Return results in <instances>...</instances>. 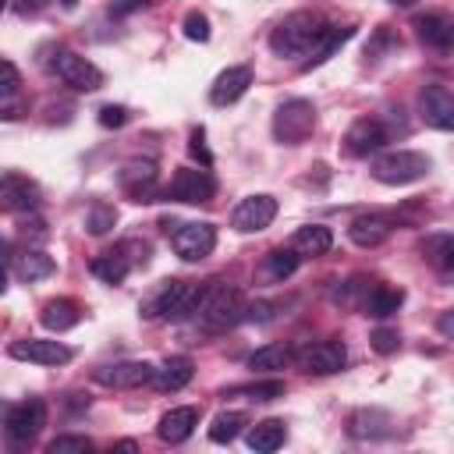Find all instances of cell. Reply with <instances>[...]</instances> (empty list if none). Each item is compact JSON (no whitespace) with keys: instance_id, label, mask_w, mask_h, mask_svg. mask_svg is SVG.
Wrapping results in <instances>:
<instances>
[{"instance_id":"obj_2","label":"cell","mask_w":454,"mask_h":454,"mask_svg":"<svg viewBox=\"0 0 454 454\" xmlns=\"http://www.w3.org/2000/svg\"><path fill=\"white\" fill-rule=\"evenodd\" d=\"M245 298L238 287H227V284H209L206 291V301L199 309V319L206 323V330H231L238 323H245Z\"/></svg>"},{"instance_id":"obj_28","label":"cell","mask_w":454,"mask_h":454,"mask_svg":"<svg viewBox=\"0 0 454 454\" xmlns=\"http://www.w3.org/2000/svg\"><path fill=\"white\" fill-rule=\"evenodd\" d=\"M401 301H404V291H401V287L372 284V287H369V294H365L362 312H365V316H372V319H387V316H394V312L401 309Z\"/></svg>"},{"instance_id":"obj_25","label":"cell","mask_w":454,"mask_h":454,"mask_svg":"<svg viewBox=\"0 0 454 454\" xmlns=\"http://www.w3.org/2000/svg\"><path fill=\"white\" fill-rule=\"evenodd\" d=\"M291 248L305 259V255H326L330 248H333V234H330V227H323V223H309V227H298L294 234H291Z\"/></svg>"},{"instance_id":"obj_6","label":"cell","mask_w":454,"mask_h":454,"mask_svg":"<svg viewBox=\"0 0 454 454\" xmlns=\"http://www.w3.org/2000/svg\"><path fill=\"white\" fill-rule=\"evenodd\" d=\"M50 67H53V74L64 85H71L78 92H96L103 85V71L92 60H85V57H78L71 50H57V57L50 60Z\"/></svg>"},{"instance_id":"obj_33","label":"cell","mask_w":454,"mask_h":454,"mask_svg":"<svg viewBox=\"0 0 454 454\" xmlns=\"http://www.w3.org/2000/svg\"><path fill=\"white\" fill-rule=\"evenodd\" d=\"M298 262H301V255H298L294 248H273V252H266V259H262V273L280 284V280H287V277L298 270Z\"/></svg>"},{"instance_id":"obj_49","label":"cell","mask_w":454,"mask_h":454,"mask_svg":"<svg viewBox=\"0 0 454 454\" xmlns=\"http://www.w3.org/2000/svg\"><path fill=\"white\" fill-rule=\"evenodd\" d=\"M390 4H397V7H408V4H415V0H390Z\"/></svg>"},{"instance_id":"obj_32","label":"cell","mask_w":454,"mask_h":454,"mask_svg":"<svg viewBox=\"0 0 454 454\" xmlns=\"http://www.w3.org/2000/svg\"><path fill=\"white\" fill-rule=\"evenodd\" d=\"M92 273H96L103 284H121V280L131 273V262H128L117 248H110V252H103V255L92 259Z\"/></svg>"},{"instance_id":"obj_22","label":"cell","mask_w":454,"mask_h":454,"mask_svg":"<svg viewBox=\"0 0 454 454\" xmlns=\"http://www.w3.org/2000/svg\"><path fill=\"white\" fill-rule=\"evenodd\" d=\"M415 32L426 46L433 50H450L454 46V18L443 14V11H433V14H419L415 18Z\"/></svg>"},{"instance_id":"obj_18","label":"cell","mask_w":454,"mask_h":454,"mask_svg":"<svg viewBox=\"0 0 454 454\" xmlns=\"http://www.w3.org/2000/svg\"><path fill=\"white\" fill-rule=\"evenodd\" d=\"M7 266H11V273L21 280V284H35V280H46V277H53V270H57V262H53V255H46L43 248H21L18 255H14V245H7Z\"/></svg>"},{"instance_id":"obj_15","label":"cell","mask_w":454,"mask_h":454,"mask_svg":"<svg viewBox=\"0 0 454 454\" xmlns=\"http://www.w3.org/2000/svg\"><path fill=\"white\" fill-rule=\"evenodd\" d=\"M419 114L429 128H440V131H454V92L447 85H426L419 92Z\"/></svg>"},{"instance_id":"obj_42","label":"cell","mask_w":454,"mask_h":454,"mask_svg":"<svg viewBox=\"0 0 454 454\" xmlns=\"http://www.w3.org/2000/svg\"><path fill=\"white\" fill-rule=\"evenodd\" d=\"M0 74H4V78H0V96H4V103H7V99H14V96H18L21 78H18V67H14L11 60H4V64H0Z\"/></svg>"},{"instance_id":"obj_13","label":"cell","mask_w":454,"mask_h":454,"mask_svg":"<svg viewBox=\"0 0 454 454\" xmlns=\"http://www.w3.org/2000/svg\"><path fill=\"white\" fill-rule=\"evenodd\" d=\"M117 181L131 195V202H156V195H160V184H156L160 174H156V163L153 160H131V163H124L121 174H117Z\"/></svg>"},{"instance_id":"obj_8","label":"cell","mask_w":454,"mask_h":454,"mask_svg":"<svg viewBox=\"0 0 454 454\" xmlns=\"http://www.w3.org/2000/svg\"><path fill=\"white\" fill-rule=\"evenodd\" d=\"M188 287H192V280H160L142 301H138V316L142 319H174L177 316V309H181V301H184V294H188Z\"/></svg>"},{"instance_id":"obj_20","label":"cell","mask_w":454,"mask_h":454,"mask_svg":"<svg viewBox=\"0 0 454 454\" xmlns=\"http://www.w3.org/2000/svg\"><path fill=\"white\" fill-rule=\"evenodd\" d=\"M390 234H394V220H390V216H380V213H365V216H355V220L348 223V238H351L358 248H376V245H383Z\"/></svg>"},{"instance_id":"obj_19","label":"cell","mask_w":454,"mask_h":454,"mask_svg":"<svg viewBox=\"0 0 454 454\" xmlns=\"http://www.w3.org/2000/svg\"><path fill=\"white\" fill-rule=\"evenodd\" d=\"M248 85H252V67L248 64H234V67L216 74V82L209 89V103L213 106H227V103L241 99L248 92Z\"/></svg>"},{"instance_id":"obj_35","label":"cell","mask_w":454,"mask_h":454,"mask_svg":"<svg viewBox=\"0 0 454 454\" xmlns=\"http://www.w3.org/2000/svg\"><path fill=\"white\" fill-rule=\"evenodd\" d=\"M387 426H390V419H387L383 411H355V415H351V433L362 436V440H365V436H372V440L383 436Z\"/></svg>"},{"instance_id":"obj_46","label":"cell","mask_w":454,"mask_h":454,"mask_svg":"<svg viewBox=\"0 0 454 454\" xmlns=\"http://www.w3.org/2000/svg\"><path fill=\"white\" fill-rule=\"evenodd\" d=\"M436 330H440L447 340H454V309H447V312L436 316Z\"/></svg>"},{"instance_id":"obj_29","label":"cell","mask_w":454,"mask_h":454,"mask_svg":"<svg viewBox=\"0 0 454 454\" xmlns=\"http://www.w3.org/2000/svg\"><path fill=\"white\" fill-rule=\"evenodd\" d=\"M355 35V28L351 25H333V28H326L319 39H316V46L309 50V60H305V67H319V64H326L348 39Z\"/></svg>"},{"instance_id":"obj_26","label":"cell","mask_w":454,"mask_h":454,"mask_svg":"<svg viewBox=\"0 0 454 454\" xmlns=\"http://www.w3.org/2000/svg\"><path fill=\"white\" fill-rule=\"evenodd\" d=\"M78 319H82V312H78V305L71 298H50L43 305V312H39V323L46 330H53V333H64V330L78 326Z\"/></svg>"},{"instance_id":"obj_27","label":"cell","mask_w":454,"mask_h":454,"mask_svg":"<svg viewBox=\"0 0 454 454\" xmlns=\"http://www.w3.org/2000/svg\"><path fill=\"white\" fill-rule=\"evenodd\" d=\"M284 440H287V426H284L280 419H262V422H255V426L248 429V436H245V443H248L255 454H270V450L284 447Z\"/></svg>"},{"instance_id":"obj_31","label":"cell","mask_w":454,"mask_h":454,"mask_svg":"<svg viewBox=\"0 0 454 454\" xmlns=\"http://www.w3.org/2000/svg\"><path fill=\"white\" fill-rule=\"evenodd\" d=\"M291 358H294V351H291L287 344H262V348H255V351L248 355V369H252V372H277V369H284Z\"/></svg>"},{"instance_id":"obj_4","label":"cell","mask_w":454,"mask_h":454,"mask_svg":"<svg viewBox=\"0 0 454 454\" xmlns=\"http://www.w3.org/2000/svg\"><path fill=\"white\" fill-rule=\"evenodd\" d=\"M429 156L426 153H415V149H394V153H383L376 156L372 163V177L383 181V184H411L419 177L429 174Z\"/></svg>"},{"instance_id":"obj_24","label":"cell","mask_w":454,"mask_h":454,"mask_svg":"<svg viewBox=\"0 0 454 454\" xmlns=\"http://www.w3.org/2000/svg\"><path fill=\"white\" fill-rule=\"evenodd\" d=\"M192 376H195V362H192L188 355H170V358L156 369L153 387H156L160 394H174V390L188 387V383H192Z\"/></svg>"},{"instance_id":"obj_21","label":"cell","mask_w":454,"mask_h":454,"mask_svg":"<svg viewBox=\"0 0 454 454\" xmlns=\"http://www.w3.org/2000/svg\"><path fill=\"white\" fill-rule=\"evenodd\" d=\"M195 426H199V408L181 404V408H170V411L160 419L156 436H160L163 443H184V440L195 433Z\"/></svg>"},{"instance_id":"obj_1","label":"cell","mask_w":454,"mask_h":454,"mask_svg":"<svg viewBox=\"0 0 454 454\" xmlns=\"http://www.w3.org/2000/svg\"><path fill=\"white\" fill-rule=\"evenodd\" d=\"M323 32H326V25L316 11H294L270 32V50L277 57H301L316 46V39Z\"/></svg>"},{"instance_id":"obj_36","label":"cell","mask_w":454,"mask_h":454,"mask_svg":"<svg viewBox=\"0 0 454 454\" xmlns=\"http://www.w3.org/2000/svg\"><path fill=\"white\" fill-rule=\"evenodd\" d=\"M114 223H117V209L114 206H106V202H92L89 206V213H85V231L89 234H106V231H114Z\"/></svg>"},{"instance_id":"obj_9","label":"cell","mask_w":454,"mask_h":454,"mask_svg":"<svg viewBox=\"0 0 454 454\" xmlns=\"http://www.w3.org/2000/svg\"><path fill=\"white\" fill-rule=\"evenodd\" d=\"M273 216H277V199L259 192V195H248V199H241L234 206L231 227L241 231V234H255V231H266L273 223Z\"/></svg>"},{"instance_id":"obj_10","label":"cell","mask_w":454,"mask_h":454,"mask_svg":"<svg viewBox=\"0 0 454 454\" xmlns=\"http://www.w3.org/2000/svg\"><path fill=\"white\" fill-rule=\"evenodd\" d=\"M170 245L184 262H199L216 248V231H213V223H199V220L177 223V231L170 234Z\"/></svg>"},{"instance_id":"obj_17","label":"cell","mask_w":454,"mask_h":454,"mask_svg":"<svg viewBox=\"0 0 454 454\" xmlns=\"http://www.w3.org/2000/svg\"><path fill=\"white\" fill-rule=\"evenodd\" d=\"M0 206L7 213H35L39 209V188L25 174L7 170L0 177Z\"/></svg>"},{"instance_id":"obj_23","label":"cell","mask_w":454,"mask_h":454,"mask_svg":"<svg viewBox=\"0 0 454 454\" xmlns=\"http://www.w3.org/2000/svg\"><path fill=\"white\" fill-rule=\"evenodd\" d=\"M419 252L443 280H454V234H426L419 241Z\"/></svg>"},{"instance_id":"obj_16","label":"cell","mask_w":454,"mask_h":454,"mask_svg":"<svg viewBox=\"0 0 454 454\" xmlns=\"http://www.w3.org/2000/svg\"><path fill=\"white\" fill-rule=\"evenodd\" d=\"M387 142H390V131L383 128L380 117H358V121L348 128V135H344V149H348L351 156H372V153H380Z\"/></svg>"},{"instance_id":"obj_7","label":"cell","mask_w":454,"mask_h":454,"mask_svg":"<svg viewBox=\"0 0 454 454\" xmlns=\"http://www.w3.org/2000/svg\"><path fill=\"white\" fill-rule=\"evenodd\" d=\"M216 195V181H213V174L202 167H181L174 177H170V184H167V199H174V202H188V206H199V202H209Z\"/></svg>"},{"instance_id":"obj_43","label":"cell","mask_w":454,"mask_h":454,"mask_svg":"<svg viewBox=\"0 0 454 454\" xmlns=\"http://www.w3.org/2000/svg\"><path fill=\"white\" fill-rule=\"evenodd\" d=\"M117 252H121V255H124L131 266H142V262L149 259V245H145V241H138V238L121 241V245H117Z\"/></svg>"},{"instance_id":"obj_40","label":"cell","mask_w":454,"mask_h":454,"mask_svg":"<svg viewBox=\"0 0 454 454\" xmlns=\"http://www.w3.org/2000/svg\"><path fill=\"white\" fill-rule=\"evenodd\" d=\"M369 344H372V351H380V355H394V351L401 348V337H397V330L380 326V330H372Z\"/></svg>"},{"instance_id":"obj_12","label":"cell","mask_w":454,"mask_h":454,"mask_svg":"<svg viewBox=\"0 0 454 454\" xmlns=\"http://www.w3.org/2000/svg\"><path fill=\"white\" fill-rule=\"evenodd\" d=\"M92 376H96V383H103V387H114V390H135V387H145V383H153V376H156V365H149V362H138V358H128V362L99 365Z\"/></svg>"},{"instance_id":"obj_14","label":"cell","mask_w":454,"mask_h":454,"mask_svg":"<svg viewBox=\"0 0 454 454\" xmlns=\"http://www.w3.org/2000/svg\"><path fill=\"white\" fill-rule=\"evenodd\" d=\"M7 355L18 358V362H35V365H64V362H71L74 351H71L67 344H60V340L25 337V340H14V344L7 348Z\"/></svg>"},{"instance_id":"obj_30","label":"cell","mask_w":454,"mask_h":454,"mask_svg":"<svg viewBox=\"0 0 454 454\" xmlns=\"http://www.w3.org/2000/svg\"><path fill=\"white\" fill-rule=\"evenodd\" d=\"M365 294H369V280H365L362 273H355V277H348V280H337V284L330 287V301H333L337 309H362V305H365Z\"/></svg>"},{"instance_id":"obj_5","label":"cell","mask_w":454,"mask_h":454,"mask_svg":"<svg viewBox=\"0 0 454 454\" xmlns=\"http://www.w3.org/2000/svg\"><path fill=\"white\" fill-rule=\"evenodd\" d=\"M46 426V404L39 397H28L21 404H11L4 415V433L14 447H28Z\"/></svg>"},{"instance_id":"obj_44","label":"cell","mask_w":454,"mask_h":454,"mask_svg":"<svg viewBox=\"0 0 454 454\" xmlns=\"http://www.w3.org/2000/svg\"><path fill=\"white\" fill-rule=\"evenodd\" d=\"M188 149H192V156H195L202 167H209V163H213V153L206 149V131H202V128H195V131H192V142H188Z\"/></svg>"},{"instance_id":"obj_47","label":"cell","mask_w":454,"mask_h":454,"mask_svg":"<svg viewBox=\"0 0 454 454\" xmlns=\"http://www.w3.org/2000/svg\"><path fill=\"white\" fill-rule=\"evenodd\" d=\"M138 7H145V0H114L110 4V14H131Z\"/></svg>"},{"instance_id":"obj_37","label":"cell","mask_w":454,"mask_h":454,"mask_svg":"<svg viewBox=\"0 0 454 454\" xmlns=\"http://www.w3.org/2000/svg\"><path fill=\"white\" fill-rule=\"evenodd\" d=\"M227 394H234V397H248V401H273V397H284V383H280V380H266V383L231 387Z\"/></svg>"},{"instance_id":"obj_39","label":"cell","mask_w":454,"mask_h":454,"mask_svg":"<svg viewBox=\"0 0 454 454\" xmlns=\"http://www.w3.org/2000/svg\"><path fill=\"white\" fill-rule=\"evenodd\" d=\"M280 301H270V298H255L245 305V323H270L277 316Z\"/></svg>"},{"instance_id":"obj_11","label":"cell","mask_w":454,"mask_h":454,"mask_svg":"<svg viewBox=\"0 0 454 454\" xmlns=\"http://www.w3.org/2000/svg\"><path fill=\"white\" fill-rule=\"evenodd\" d=\"M298 369L301 372H316V376H330V372H340L344 362H348V351L340 340H316V344H305L298 355H294Z\"/></svg>"},{"instance_id":"obj_45","label":"cell","mask_w":454,"mask_h":454,"mask_svg":"<svg viewBox=\"0 0 454 454\" xmlns=\"http://www.w3.org/2000/svg\"><path fill=\"white\" fill-rule=\"evenodd\" d=\"M99 124H103V128H124V124H128V110H124V106H114V103L103 106V110H99Z\"/></svg>"},{"instance_id":"obj_34","label":"cell","mask_w":454,"mask_h":454,"mask_svg":"<svg viewBox=\"0 0 454 454\" xmlns=\"http://www.w3.org/2000/svg\"><path fill=\"white\" fill-rule=\"evenodd\" d=\"M248 426V419H245V411H220L213 422H209V440L213 443H231V440H238V433Z\"/></svg>"},{"instance_id":"obj_48","label":"cell","mask_w":454,"mask_h":454,"mask_svg":"<svg viewBox=\"0 0 454 454\" xmlns=\"http://www.w3.org/2000/svg\"><path fill=\"white\" fill-rule=\"evenodd\" d=\"M114 450H124V454H131V450H138V447H135V440H121Z\"/></svg>"},{"instance_id":"obj_38","label":"cell","mask_w":454,"mask_h":454,"mask_svg":"<svg viewBox=\"0 0 454 454\" xmlns=\"http://www.w3.org/2000/svg\"><path fill=\"white\" fill-rule=\"evenodd\" d=\"M46 454H92V440L78 436V433H64L46 443Z\"/></svg>"},{"instance_id":"obj_41","label":"cell","mask_w":454,"mask_h":454,"mask_svg":"<svg viewBox=\"0 0 454 454\" xmlns=\"http://www.w3.org/2000/svg\"><path fill=\"white\" fill-rule=\"evenodd\" d=\"M184 39H192V43H206V39H209V21H206V14L192 11V14L184 18Z\"/></svg>"},{"instance_id":"obj_3","label":"cell","mask_w":454,"mask_h":454,"mask_svg":"<svg viewBox=\"0 0 454 454\" xmlns=\"http://www.w3.org/2000/svg\"><path fill=\"white\" fill-rule=\"evenodd\" d=\"M316 131V106L309 99H284L273 114V138L280 145H301Z\"/></svg>"}]
</instances>
